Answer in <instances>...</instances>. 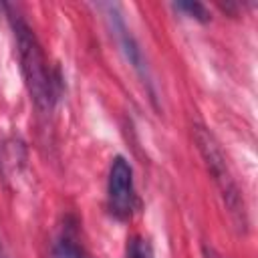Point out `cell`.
Masks as SVG:
<instances>
[{
	"instance_id": "8",
	"label": "cell",
	"mask_w": 258,
	"mask_h": 258,
	"mask_svg": "<svg viewBox=\"0 0 258 258\" xmlns=\"http://www.w3.org/2000/svg\"><path fill=\"white\" fill-rule=\"evenodd\" d=\"M208 256H212V258H222V256H218V254H214V252H208Z\"/></svg>"
},
{
	"instance_id": "7",
	"label": "cell",
	"mask_w": 258,
	"mask_h": 258,
	"mask_svg": "<svg viewBox=\"0 0 258 258\" xmlns=\"http://www.w3.org/2000/svg\"><path fill=\"white\" fill-rule=\"evenodd\" d=\"M127 258H153V248L147 238L135 236L127 246Z\"/></svg>"
},
{
	"instance_id": "5",
	"label": "cell",
	"mask_w": 258,
	"mask_h": 258,
	"mask_svg": "<svg viewBox=\"0 0 258 258\" xmlns=\"http://www.w3.org/2000/svg\"><path fill=\"white\" fill-rule=\"evenodd\" d=\"M50 258H89L75 228L67 226L50 246Z\"/></svg>"
},
{
	"instance_id": "4",
	"label": "cell",
	"mask_w": 258,
	"mask_h": 258,
	"mask_svg": "<svg viewBox=\"0 0 258 258\" xmlns=\"http://www.w3.org/2000/svg\"><path fill=\"white\" fill-rule=\"evenodd\" d=\"M101 8L107 10V20H109V24H111L113 34H115L117 40H119V46H121L125 58L131 62V67H133L143 79H147V64H145V60H143V52H141V48L137 46V42H135L131 30H127V24H125V20H123L119 8H117L115 4H101Z\"/></svg>"
},
{
	"instance_id": "1",
	"label": "cell",
	"mask_w": 258,
	"mask_h": 258,
	"mask_svg": "<svg viewBox=\"0 0 258 258\" xmlns=\"http://www.w3.org/2000/svg\"><path fill=\"white\" fill-rule=\"evenodd\" d=\"M4 10H6L10 30L14 36L18 62H20V71H22L28 95L40 111H50L58 97V81L60 79L52 73L34 30L24 20V16L18 12V8L4 4Z\"/></svg>"
},
{
	"instance_id": "2",
	"label": "cell",
	"mask_w": 258,
	"mask_h": 258,
	"mask_svg": "<svg viewBox=\"0 0 258 258\" xmlns=\"http://www.w3.org/2000/svg\"><path fill=\"white\" fill-rule=\"evenodd\" d=\"M196 143H198V149L204 157V163L210 171V175L214 177L230 214L238 220V224L246 226V212H244V202H242V196H240V189L228 169V163H226V157L218 145V141L214 139V135L206 129V127H196Z\"/></svg>"
},
{
	"instance_id": "6",
	"label": "cell",
	"mask_w": 258,
	"mask_h": 258,
	"mask_svg": "<svg viewBox=\"0 0 258 258\" xmlns=\"http://www.w3.org/2000/svg\"><path fill=\"white\" fill-rule=\"evenodd\" d=\"M173 8L179 10V12H185L194 20H200V22L210 20V10L202 2H177V4H173Z\"/></svg>"
},
{
	"instance_id": "3",
	"label": "cell",
	"mask_w": 258,
	"mask_h": 258,
	"mask_svg": "<svg viewBox=\"0 0 258 258\" xmlns=\"http://www.w3.org/2000/svg\"><path fill=\"white\" fill-rule=\"evenodd\" d=\"M135 183H133V169L129 161L121 155L111 159L109 175H107V208L109 214L125 222L133 216L135 210Z\"/></svg>"
}]
</instances>
